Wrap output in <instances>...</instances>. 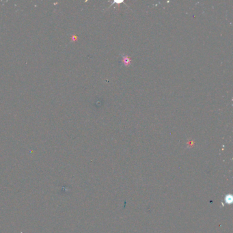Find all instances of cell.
<instances>
[{"label": "cell", "mask_w": 233, "mask_h": 233, "mask_svg": "<svg viewBox=\"0 0 233 233\" xmlns=\"http://www.w3.org/2000/svg\"><path fill=\"white\" fill-rule=\"evenodd\" d=\"M121 56H122V58H123V64H125V65L126 66H129L131 65V60L129 57L126 56L125 55H121Z\"/></svg>", "instance_id": "cell-1"}, {"label": "cell", "mask_w": 233, "mask_h": 233, "mask_svg": "<svg viewBox=\"0 0 233 233\" xmlns=\"http://www.w3.org/2000/svg\"><path fill=\"white\" fill-rule=\"evenodd\" d=\"M229 197H230V195H227L226 198H225V202H226L227 203H230L232 202V198L230 199Z\"/></svg>", "instance_id": "cell-2"}]
</instances>
